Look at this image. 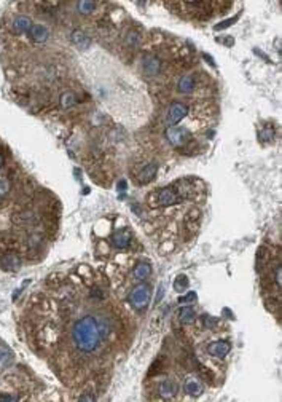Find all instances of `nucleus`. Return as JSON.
Here are the masks:
<instances>
[{"instance_id":"obj_1","label":"nucleus","mask_w":282,"mask_h":402,"mask_svg":"<svg viewBox=\"0 0 282 402\" xmlns=\"http://www.w3.org/2000/svg\"><path fill=\"white\" fill-rule=\"evenodd\" d=\"M101 337V324L94 316H83L72 327V340L75 346L83 353H91L98 348Z\"/></svg>"},{"instance_id":"obj_2","label":"nucleus","mask_w":282,"mask_h":402,"mask_svg":"<svg viewBox=\"0 0 282 402\" xmlns=\"http://www.w3.org/2000/svg\"><path fill=\"white\" fill-rule=\"evenodd\" d=\"M180 201V193H178L174 187H166V189H160L148 195V204L153 207L160 206H171Z\"/></svg>"},{"instance_id":"obj_3","label":"nucleus","mask_w":282,"mask_h":402,"mask_svg":"<svg viewBox=\"0 0 282 402\" xmlns=\"http://www.w3.org/2000/svg\"><path fill=\"white\" fill-rule=\"evenodd\" d=\"M148 300H150V287L145 286V284H139V286L131 290L129 302L134 308L143 310L148 305Z\"/></svg>"},{"instance_id":"obj_4","label":"nucleus","mask_w":282,"mask_h":402,"mask_svg":"<svg viewBox=\"0 0 282 402\" xmlns=\"http://www.w3.org/2000/svg\"><path fill=\"white\" fill-rule=\"evenodd\" d=\"M188 114V107L182 102H173L168 109V115H166V123L168 126H177V123H180Z\"/></svg>"},{"instance_id":"obj_5","label":"nucleus","mask_w":282,"mask_h":402,"mask_svg":"<svg viewBox=\"0 0 282 402\" xmlns=\"http://www.w3.org/2000/svg\"><path fill=\"white\" fill-rule=\"evenodd\" d=\"M166 139L174 145V147H180L190 139L188 131L180 126H171L166 129Z\"/></svg>"},{"instance_id":"obj_6","label":"nucleus","mask_w":282,"mask_h":402,"mask_svg":"<svg viewBox=\"0 0 282 402\" xmlns=\"http://www.w3.org/2000/svg\"><path fill=\"white\" fill-rule=\"evenodd\" d=\"M141 67H142V72L148 75V77H155V75L160 74L161 71V62L158 58L155 56H143L142 61H141Z\"/></svg>"},{"instance_id":"obj_7","label":"nucleus","mask_w":282,"mask_h":402,"mask_svg":"<svg viewBox=\"0 0 282 402\" xmlns=\"http://www.w3.org/2000/svg\"><path fill=\"white\" fill-rule=\"evenodd\" d=\"M230 350H231V345H230V342H226V340L212 342L208 346V353H209V355L214 356V358H218V359H223L230 353Z\"/></svg>"},{"instance_id":"obj_8","label":"nucleus","mask_w":282,"mask_h":402,"mask_svg":"<svg viewBox=\"0 0 282 402\" xmlns=\"http://www.w3.org/2000/svg\"><path fill=\"white\" fill-rule=\"evenodd\" d=\"M183 391L190 394V396L196 398L203 393V385L196 377H187L185 378V383H183Z\"/></svg>"},{"instance_id":"obj_9","label":"nucleus","mask_w":282,"mask_h":402,"mask_svg":"<svg viewBox=\"0 0 282 402\" xmlns=\"http://www.w3.org/2000/svg\"><path fill=\"white\" fill-rule=\"evenodd\" d=\"M177 391H178V386L173 380H164V382L160 383V388H158V393H160V396L164 399L174 398Z\"/></svg>"},{"instance_id":"obj_10","label":"nucleus","mask_w":282,"mask_h":402,"mask_svg":"<svg viewBox=\"0 0 282 402\" xmlns=\"http://www.w3.org/2000/svg\"><path fill=\"white\" fill-rule=\"evenodd\" d=\"M32 21L29 16H16L13 21V29L18 34H29L32 29Z\"/></svg>"},{"instance_id":"obj_11","label":"nucleus","mask_w":282,"mask_h":402,"mask_svg":"<svg viewBox=\"0 0 282 402\" xmlns=\"http://www.w3.org/2000/svg\"><path fill=\"white\" fill-rule=\"evenodd\" d=\"M112 242H113V246L116 249H126L129 246V242H131V235L129 232L126 230H118V232H115L113 233V237H112Z\"/></svg>"},{"instance_id":"obj_12","label":"nucleus","mask_w":282,"mask_h":402,"mask_svg":"<svg viewBox=\"0 0 282 402\" xmlns=\"http://www.w3.org/2000/svg\"><path fill=\"white\" fill-rule=\"evenodd\" d=\"M48 34L50 32H48V29L43 24H35V26H32L29 36L35 43H43V41H46V39H48Z\"/></svg>"},{"instance_id":"obj_13","label":"nucleus","mask_w":282,"mask_h":402,"mask_svg":"<svg viewBox=\"0 0 282 402\" xmlns=\"http://www.w3.org/2000/svg\"><path fill=\"white\" fill-rule=\"evenodd\" d=\"M133 275L137 281H145L148 276L152 275V267H150V263H147V262H141L134 267Z\"/></svg>"},{"instance_id":"obj_14","label":"nucleus","mask_w":282,"mask_h":402,"mask_svg":"<svg viewBox=\"0 0 282 402\" xmlns=\"http://www.w3.org/2000/svg\"><path fill=\"white\" fill-rule=\"evenodd\" d=\"M156 171H158V164L156 163H148L145 168H143L141 172H139V184H148V182H152V179L155 177L156 174Z\"/></svg>"},{"instance_id":"obj_15","label":"nucleus","mask_w":282,"mask_h":402,"mask_svg":"<svg viewBox=\"0 0 282 402\" xmlns=\"http://www.w3.org/2000/svg\"><path fill=\"white\" fill-rule=\"evenodd\" d=\"M199 222H201V214H199V211H190L187 216H185L183 224H185V228H187V230L196 232L199 227Z\"/></svg>"},{"instance_id":"obj_16","label":"nucleus","mask_w":282,"mask_h":402,"mask_svg":"<svg viewBox=\"0 0 282 402\" xmlns=\"http://www.w3.org/2000/svg\"><path fill=\"white\" fill-rule=\"evenodd\" d=\"M19 267H21V260L15 254H8L2 259V268L6 272H16Z\"/></svg>"},{"instance_id":"obj_17","label":"nucleus","mask_w":282,"mask_h":402,"mask_svg":"<svg viewBox=\"0 0 282 402\" xmlns=\"http://www.w3.org/2000/svg\"><path fill=\"white\" fill-rule=\"evenodd\" d=\"M196 320V311L191 308V307H182L178 310V321L182 324L188 325Z\"/></svg>"},{"instance_id":"obj_18","label":"nucleus","mask_w":282,"mask_h":402,"mask_svg":"<svg viewBox=\"0 0 282 402\" xmlns=\"http://www.w3.org/2000/svg\"><path fill=\"white\" fill-rule=\"evenodd\" d=\"M72 41L80 48V50H85V48H88L89 43H91L89 37L86 36L85 32H81V31H73L72 32Z\"/></svg>"},{"instance_id":"obj_19","label":"nucleus","mask_w":282,"mask_h":402,"mask_svg":"<svg viewBox=\"0 0 282 402\" xmlns=\"http://www.w3.org/2000/svg\"><path fill=\"white\" fill-rule=\"evenodd\" d=\"M178 91L180 93H191L193 91V88H195V79L191 77V75H185V77L180 79V81H178Z\"/></svg>"},{"instance_id":"obj_20","label":"nucleus","mask_w":282,"mask_h":402,"mask_svg":"<svg viewBox=\"0 0 282 402\" xmlns=\"http://www.w3.org/2000/svg\"><path fill=\"white\" fill-rule=\"evenodd\" d=\"M13 361V351L5 343L0 342V367H6Z\"/></svg>"},{"instance_id":"obj_21","label":"nucleus","mask_w":282,"mask_h":402,"mask_svg":"<svg viewBox=\"0 0 282 402\" xmlns=\"http://www.w3.org/2000/svg\"><path fill=\"white\" fill-rule=\"evenodd\" d=\"M188 278L185 275H178L176 281H174V287L176 290H178V292H183V290H187L188 289Z\"/></svg>"},{"instance_id":"obj_22","label":"nucleus","mask_w":282,"mask_h":402,"mask_svg":"<svg viewBox=\"0 0 282 402\" xmlns=\"http://www.w3.org/2000/svg\"><path fill=\"white\" fill-rule=\"evenodd\" d=\"M75 102H77V99H75L73 93H64L61 96V106L64 109H70L72 106H75Z\"/></svg>"},{"instance_id":"obj_23","label":"nucleus","mask_w":282,"mask_h":402,"mask_svg":"<svg viewBox=\"0 0 282 402\" xmlns=\"http://www.w3.org/2000/svg\"><path fill=\"white\" fill-rule=\"evenodd\" d=\"M94 6L96 3L94 2H78L77 3V10L81 13V15H89V13H93L94 11Z\"/></svg>"},{"instance_id":"obj_24","label":"nucleus","mask_w":282,"mask_h":402,"mask_svg":"<svg viewBox=\"0 0 282 402\" xmlns=\"http://www.w3.org/2000/svg\"><path fill=\"white\" fill-rule=\"evenodd\" d=\"M139 41H141L139 32L131 31L128 36H126V45H129V46H137V45H139Z\"/></svg>"},{"instance_id":"obj_25","label":"nucleus","mask_w":282,"mask_h":402,"mask_svg":"<svg viewBox=\"0 0 282 402\" xmlns=\"http://www.w3.org/2000/svg\"><path fill=\"white\" fill-rule=\"evenodd\" d=\"M77 402H98V399H96V394L93 391H86L81 394Z\"/></svg>"},{"instance_id":"obj_26","label":"nucleus","mask_w":282,"mask_h":402,"mask_svg":"<svg viewBox=\"0 0 282 402\" xmlns=\"http://www.w3.org/2000/svg\"><path fill=\"white\" fill-rule=\"evenodd\" d=\"M19 398L16 394H8V393H2L0 394V402H18Z\"/></svg>"},{"instance_id":"obj_27","label":"nucleus","mask_w":282,"mask_h":402,"mask_svg":"<svg viewBox=\"0 0 282 402\" xmlns=\"http://www.w3.org/2000/svg\"><path fill=\"white\" fill-rule=\"evenodd\" d=\"M260 136H261V141L270 142V141H273V137H274V131H273L271 128H268V129H265V131H261Z\"/></svg>"},{"instance_id":"obj_28","label":"nucleus","mask_w":282,"mask_h":402,"mask_svg":"<svg viewBox=\"0 0 282 402\" xmlns=\"http://www.w3.org/2000/svg\"><path fill=\"white\" fill-rule=\"evenodd\" d=\"M239 18V15H236L235 18H230V19H226L225 23H220V24H217L215 26V29L217 31H222V29H225V27H228V26H231V24H235V21Z\"/></svg>"},{"instance_id":"obj_29","label":"nucleus","mask_w":282,"mask_h":402,"mask_svg":"<svg viewBox=\"0 0 282 402\" xmlns=\"http://www.w3.org/2000/svg\"><path fill=\"white\" fill-rule=\"evenodd\" d=\"M160 362H161V358H158V359H156V361L153 362V365H152V369H150V372H148V373H150V375H152V377H155V375H156V373H158V372H160V370H161V365H160Z\"/></svg>"},{"instance_id":"obj_30","label":"nucleus","mask_w":282,"mask_h":402,"mask_svg":"<svg viewBox=\"0 0 282 402\" xmlns=\"http://www.w3.org/2000/svg\"><path fill=\"white\" fill-rule=\"evenodd\" d=\"M281 275H282V270H281V263L274 268V282H276V286L281 289Z\"/></svg>"},{"instance_id":"obj_31","label":"nucleus","mask_w":282,"mask_h":402,"mask_svg":"<svg viewBox=\"0 0 282 402\" xmlns=\"http://www.w3.org/2000/svg\"><path fill=\"white\" fill-rule=\"evenodd\" d=\"M190 300H196V294L195 292H190V294L183 295V297H180V299H178V302H180V303H187Z\"/></svg>"},{"instance_id":"obj_32","label":"nucleus","mask_w":282,"mask_h":402,"mask_svg":"<svg viewBox=\"0 0 282 402\" xmlns=\"http://www.w3.org/2000/svg\"><path fill=\"white\" fill-rule=\"evenodd\" d=\"M6 192H8V182L5 179H0V197H3Z\"/></svg>"},{"instance_id":"obj_33","label":"nucleus","mask_w":282,"mask_h":402,"mask_svg":"<svg viewBox=\"0 0 282 402\" xmlns=\"http://www.w3.org/2000/svg\"><path fill=\"white\" fill-rule=\"evenodd\" d=\"M163 286H160V290H158V295H156V303H160V300H161V297H163Z\"/></svg>"},{"instance_id":"obj_34","label":"nucleus","mask_w":282,"mask_h":402,"mask_svg":"<svg viewBox=\"0 0 282 402\" xmlns=\"http://www.w3.org/2000/svg\"><path fill=\"white\" fill-rule=\"evenodd\" d=\"M19 292H21V289H18V290H16V292H15V294H13V300H16V297L19 295Z\"/></svg>"},{"instance_id":"obj_35","label":"nucleus","mask_w":282,"mask_h":402,"mask_svg":"<svg viewBox=\"0 0 282 402\" xmlns=\"http://www.w3.org/2000/svg\"><path fill=\"white\" fill-rule=\"evenodd\" d=\"M3 166V158H2V155H0V168H2Z\"/></svg>"}]
</instances>
